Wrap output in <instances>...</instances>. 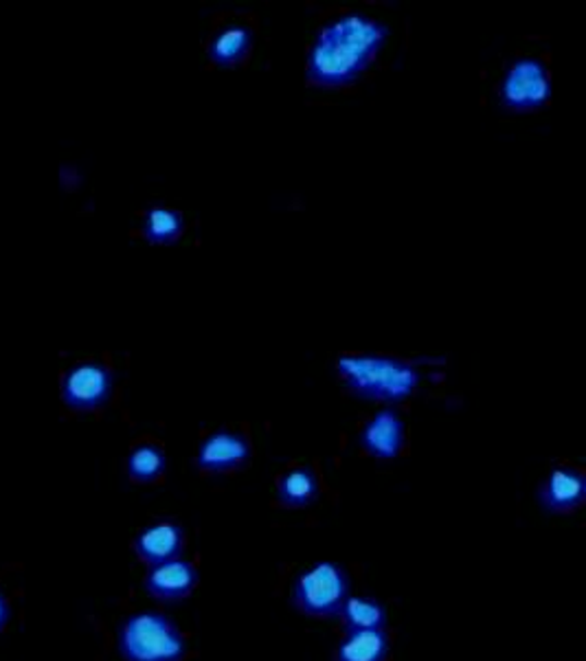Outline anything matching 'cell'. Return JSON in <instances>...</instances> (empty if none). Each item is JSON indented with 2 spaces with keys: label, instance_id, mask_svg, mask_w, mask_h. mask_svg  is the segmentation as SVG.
<instances>
[{
  "label": "cell",
  "instance_id": "8",
  "mask_svg": "<svg viewBox=\"0 0 586 661\" xmlns=\"http://www.w3.org/2000/svg\"><path fill=\"white\" fill-rule=\"evenodd\" d=\"M199 569L189 561L176 558L156 567H150L143 580V589L150 598L158 602H178L191 596V591L199 585Z\"/></svg>",
  "mask_w": 586,
  "mask_h": 661
},
{
  "label": "cell",
  "instance_id": "13",
  "mask_svg": "<svg viewBox=\"0 0 586 661\" xmlns=\"http://www.w3.org/2000/svg\"><path fill=\"white\" fill-rule=\"evenodd\" d=\"M253 47V34L242 23H229L218 29L210 43V60L216 67L242 64Z\"/></svg>",
  "mask_w": 586,
  "mask_h": 661
},
{
  "label": "cell",
  "instance_id": "9",
  "mask_svg": "<svg viewBox=\"0 0 586 661\" xmlns=\"http://www.w3.org/2000/svg\"><path fill=\"white\" fill-rule=\"evenodd\" d=\"M586 494V479L573 466L553 468L540 485V504L553 515H569L577 510Z\"/></svg>",
  "mask_w": 586,
  "mask_h": 661
},
{
  "label": "cell",
  "instance_id": "11",
  "mask_svg": "<svg viewBox=\"0 0 586 661\" xmlns=\"http://www.w3.org/2000/svg\"><path fill=\"white\" fill-rule=\"evenodd\" d=\"M405 444V422L396 411L375 413L360 431V446L367 455L378 459H394Z\"/></svg>",
  "mask_w": 586,
  "mask_h": 661
},
{
  "label": "cell",
  "instance_id": "4",
  "mask_svg": "<svg viewBox=\"0 0 586 661\" xmlns=\"http://www.w3.org/2000/svg\"><path fill=\"white\" fill-rule=\"evenodd\" d=\"M349 596V578L345 569L336 563H316L301 572L292 585V606L316 620H327L338 615L343 602Z\"/></svg>",
  "mask_w": 586,
  "mask_h": 661
},
{
  "label": "cell",
  "instance_id": "12",
  "mask_svg": "<svg viewBox=\"0 0 586 661\" xmlns=\"http://www.w3.org/2000/svg\"><path fill=\"white\" fill-rule=\"evenodd\" d=\"M388 635L384 628L347 630L338 641L332 661H386Z\"/></svg>",
  "mask_w": 586,
  "mask_h": 661
},
{
  "label": "cell",
  "instance_id": "14",
  "mask_svg": "<svg viewBox=\"0 0 586 661\" xmlns=\"http://www.w3.org/2000/svg\"><path fill=\"white\" fill-rule=\"evenodd\" d=\"M319 497V477L310 466H295L279 477L277 504L284 508H308Z\"/></svg>",
  "mask_w": 586,
  "mask_h": 661
},
{
  "label": "cell",
  "instance_id": "10",
  "mask_svg": "<svg viewBox=\"0 0 586 661\" xmlns=\"http://www.w3.org/2000/svg\"><path fill=\"white\" fill-rule=\"evenodd\" d=\"M184 550V530L169 519L143 528L134 539V552L141 563L156 567L180 558Z\"/></svg>",
  "mask_w": 586,
  "mask_h": 661
},
{
  "label": "cell",
  "instance_id": "15",
  "mask_svg": "<svg viewBox=\"0 0 586 661\" xmlns=\"http://www.w3.org/2000/svg\"><path fill=\"white\" fill-rule=\"evenodd\" d=\"M347 630L360 628H384L386 624V609L375 598L367 596H347L338 611Z\"/></svg>",
  "mask_w": 586,
  "mask_h": 661
},
{
  "label": "cell",
  "instance_id": "17",
  "mask_svg": "<svg viewBox=\"0 0 586 661\" xmlns=\"http://www.w3.org/2000/svg\"><path fill=\"white\" fill-rule=\"evenodd\" d=\"M184 231V220L178 212L156 207L145 216L143 233L152 244H171Z\"/></svg>",
  "mask_w": 586,
  "mask_h": 661
},
{
  "label": "cell",
  "instance_id": "3",
  "mask_svg": "<svg viewBox=\"0 0 586 661\" xmlns=\"http://www.w3.org/2000/svg\"><path fill=\"white\" fill-rule=\"evenodd\" d=\"M123 661H182L187 657V637L158 611L130 615L117 635Z\"/></svg>",
  "mask_w": 586,
  "mask_h": 661
},
{
  "label": "cell",
  "instance_id": "16",
  "mask_svg": "<svg viewBox=\"0 0 586 661\" xmlns=\"http://www.w3.org/2000/svg\"><path fill=\"white\" fill-rule=\"evenodd\" d=\"M128 474L139 483H152L163 477L167 459L156 444H141L128 457Z\"/></svg>",
  "mask_w": 586,
  "mask_h": 661
},
{
  "label": "cell",
  "instance_id": "2",
  "mask_svg": "<svg viewBox=\"0 0 586 661\" xmlns=\"http://www.w3.org/2000/svg\"><path fill=\"white\" fill-rule=\"evenodd\" d=\"M336 370L354 396L378 402H403L420 383L414 365L384 357H340Z\"/></svg>",
  "mask_w": 586,
  "mask_h": 661
},
{
  "label": "cell",
  "instance_id": "18",
  "mask_svg": "<svg viewBox=\"0 0 586 661\" xmlns=\"http://www.w3.org/2000/svg\"><path fill=\"white\" fill-rule=\"evenodd\" d=\"M10 617H12V611H10L8 596H5V591H3V589H0V633L5 630V626H8Z\"/></svg>",
  "mask_w": 586,
  "mask_h": 661
},
{
  "label": "cell",
  "instance_id": "6",
  "mask_svg": "<svg viewBox=\"0 0 586 661\" xmlns=\"http://www.w3.org/2000/svg\"><path fill=\"white\" fill-rule=\"evenodd\" d=\"M112 392L110 372L99 363L75 365L62 383V398L75 411H93L108 402Z\"/></svg>",
  "mask_w": 586,
  "mask_h": 661
},
{
  "label": "cell",
  "instance_id": "5",
  "mask_svg": "<svg viewBox=\"0 0 586 661\" xmlns=\"http://www.w3.org/2000/svg\"><path fill=\"white\" fill-rule=\"evenodd\" d=\"M551 93L549 71L540 60L514 62L501 84V99L510 110H534L547 104Z\"/></svg>",
  "mask_w": 586,
  "mask_h": 661
},
{
  "label": "cell",
  "instance_id": "7",
  "mask_svg": "<svg viewBox=\"0 0 586 661\" xmlns=\"http://www.w3.org/2000/svg\"><path fill=\"white\" fill-rule=\"evenodd\" d=\"M251 459V442L244 433L220 429L212 433L195 455V466L205 472H231Z\"/></svg>",
  "mask_w": 586,
  "mask_h": 661
},
{
  "label": "cell",
  "instance_id": "1",
  "mask_svg": "<svg viewBox=\"0 0 586 661\" xmlns=\"http://www.w3.org/2000/svg\"><path fill=\"white\" fill-rule=\"evenodd\" d=\"M386 40V27L362 16L345 14L325 25L308 56L306 77L314 86L351 84L373 62Z\"/></svg>",
  "mask_w": 586,
  "mask_h": 661
}]
</instances>
